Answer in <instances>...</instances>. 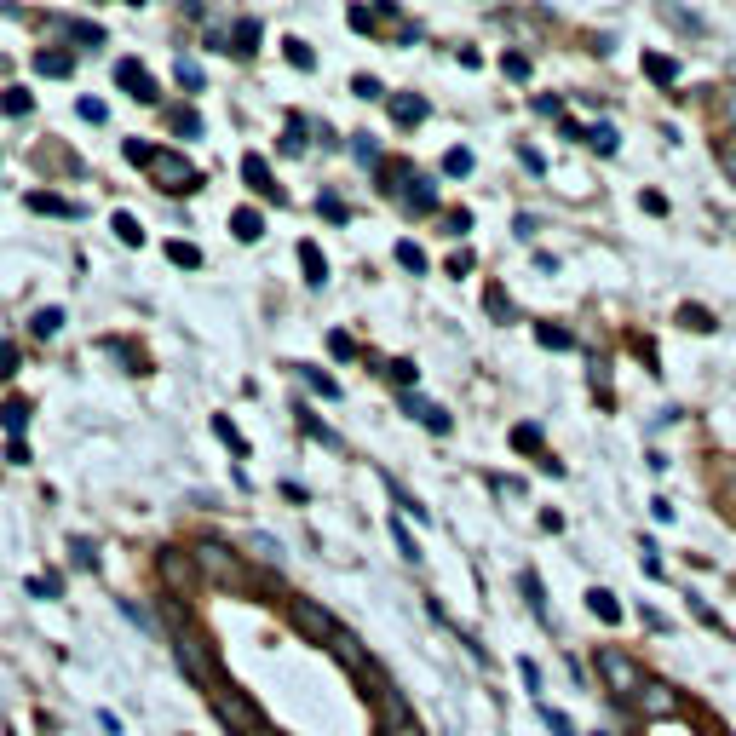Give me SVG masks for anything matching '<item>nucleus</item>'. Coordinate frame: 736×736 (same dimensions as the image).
I'll return each instance as SVG.
<instances>
[{"label":"nucleus","instance_id":"nucleus-1","mask_svg":"<svg viewBox=\"0 0 736 736\" xmlns=\"http://www.w3.org/2000/svg\"><path fill=\"white\" fill-rule=\"evenodd\" d=\"M161 621H167V633H173V650H179V662H184V673L196 679V685H219V662H213V650L202 644V633L190 627V616H184L179 604H161Z\"/></svg>","mask_w":736,"mask_h":736},{"label":"nucleus","instance_id":"nucleus-2","mask_svg":"<svg viewBox=\"0 0 736 736\" xmlns=\"http://www.w3.org/2000/svg\"><path fill=\"white\" fill-rule=\"evenodd\" d=\"M368 696H374V708H380V736H426V731H420V719L409 713V702H403V690H397V685L374 679V685H368Z\"/></svg>","mask_w":736,"mask_h":736},{"label":"nucleus","instance_id":"nucleus-3","mask_svg":"<svg viewBox=\"0 0 736 736\" xmlns=\"http://www.w3.org/2000/svg\"><path fill=\"white\" fill-rule=\"evenodd\" d=\"M196 570H202L207 581H219V587H248V570H242V558H236L225 541H213V535H207L202 547H196Z\"/></svg>","mask_w":736,"mask_h":736},{"label":"nucleus","instance_id":"nucleus-4","mask_svg":"<svg viewBox=\"0 0 736 736\" xmlns=\"http://www.w3.org/2000/svg\"><path fill=\"white\" fill-rule=\"evenodd\" d=\"M288 621H294V627H299V633H305L311 644H328V650H334V639L345 633V627L328 616V610H322L317 598H288Z\"/></svg>","mask_w":736,"mask_h":736},{"label":"nucleus","instance_id":"nucleus-5","mask_svg":"<svg viewBox=\"0 0 736 736\" xmlns=\"http://www.w3.org/2000/svg\"><path fill=\"white\" fill-rule=\"evenodd\" d=\"M150 179H156L161 190H173V196H190V190L202 184V173H196V161L179 156V150H156V156H150Z\"/></svg>","mask_w":736,"mask_h":736},{"label":"nucleus","instance_id":"nucleus-6","mask_svg":"<svg viewBox=\"0 0 736 736\" xmlns=\"http://www.w3.org/2000/svg\"><path fill=\"white\" fill-rule=\"evenodd\" d=\"M598 673H604V685L616 690L621 702H633V696L644 690V673H639V662H633V656H621L616 644H604V650H598Z\"/></svg>","mask_w":736,"mask_h":736},{"label":"nucleus","instance_id":"nucleus-7","mask_svg":"<svg viewBox=\"0 0 736 736\" xmlns=\"http://www.w3.org/2000/svg\"><path fill=\"white\" fill-rule=\"evenodd\" d=\"M156 570H161V581L173 587V598H190L196 593V552H179V547H161V558H156Z\"/></svg>","mask_w":736,"mask_h":736},{"label":"nucleus","instance_id":"nucleus-8","mask_svg":"<svg viewBox=\"0 0 736 736\" xmlns=\"http://www.w3.org/2000/svg\"><path fill=\"white\" fill-rule=\"evenodd\" d=\"M115 87H127L138 104H156V98H161L156 81H150V69L138 64V58H121V64H115Z\"/></svg>","mask_w":736,"mask_h":736},{"label":"nucleus","instance_id":"nucleus-9","mask_svg":"<svg viewBox=\"0 0 736 736\" xmlns=\"http://www.w3.org/2000/svg\"><path fill=\"white\" fill-rule=\"evenodd\" d=\"M397 403H403V414H414V420H420L426 432H437V437H449V432H455V420H449V414L437 409V403H426L420 391H403Z\"/></svg>","mask_w":736,"mask_h":736},{"label":"nucleus","instance_id":"nucleus-10","mask_svg":"<svg viewBox=\"0 0 736 736\" xmlns=\"http://www.w3.org/2000/svg\"><path fill=\"white\" fill-rule=\"evenodd\" d=\"M242 179H248L253 190L265 196V202H276V207L288 202V190H282V184L271 179V161H265V156H253V150H248V156H242Z\"/></svg>","mask_w":736,"mask_h":736},{"label":"nucleus","instance_id":"nucleus-11","mask_svg":"<svg viewBox=\"0 0 736 736\" xmlns=\"http://www.w3.org/2000/svg\"><path fill=\"white\" fill-rule=\"evenodd\" d=\"M633 708H639L644 719H662V713H673V708H679V696H673V690H667L662 679H644V690L633 696Z\"/></svg>","mask_w":736,"mask_h":736},{"label":"nucleus","instance_id":"nucleus-12","mask_svg":"<svg viewBox=\"0 0 736 736\" xmlns=\"http://www.w3.org/2000/svg\"><path fill=\"white\" fill-rule=\"evenodd\" d=\"M432 115V104L420 98V92H391V121H403V127H420Z\"/></svg>","mask_w":736,"mask_h":736},{"label":"nucleus","instance_id":"nucleus-13","mask_svg":"<svg viewBox=\"0 0 736 736\" xmlns=\"http://www.w3.org/2000/svg\"><path fill=\"white\" fill-rule=\"evenodd\" d=\"M397 196H403V207H409V213H432V207H437V184L432 179H409Z\"/></svg>","mask_w":736,"mask_h":736},{"label":"nucleus","instance_id":"nucleus-14","mask_svg":"<svg viewBox=\"0 0 736 736\" xmlns=\"http://www.w3.org/2000/svg\"><path fill=\"white\" fill-rule=\"evenodd\" d=\"M230 236H236V242H259V236H265V213L236 207V213H230Z\"/></svg>","mask_w":736,"mask_h":736},{"label":"nucleus","instance_id":"nucleus-15","mask_svg":"<svg viewBox=\"0 0 736 736\" xmlns=\"http://www.w3.org/2000/svg\"><path fill=\"white\" fill-rule=\"evenodd\" d=\"M299 265H305V282H311V288H328V259H322L317 242H299Z\"/></svg>","mask_w":736,"mask_h":736},{"label":"nucleus","instance_id":"nucleus-16","mask_svg":"<svg viewBox=\"0 0 736 736\" xmlns=\"http://www.w3.org/2000/svg\"><path fill=\"white\" fill-rule=\"evenodd\" d=\"M587 610H593L604 627H616V621H621V598L610 593V587H593V593H587Z\"/></svg>","mask_w":736,"mask_h":736},{"label":"nucleus","instance_id":"nucleus-17","mask_svg":"<svg viewBox=\"0 0 736 736\" xmlns=\"http://www.w3.org/2000/svg\"><path fill=\"white\" fill-rule=\"evenodd\" d=\"M644 75H650L656 87H673V81H679V58H662V52H644Z\"/></svg>","mask_w":736,"mask_h":736},{"label":"nucleus","instance_id":"nucleus-18","mask_svg":"<svg viewBox=\"0 0 736 736\" xmlns=\"http://www.w3.org/2000/svg\"><path fill=\"white\" fill-rule=\"evenodd\" d=\"M29 207H35V213H52V219H75V213H81L75 202L52 196V190H35V196H29Z\"/></svg>","mask_w":736,"mask_h":736},{"label":"nucleus","instance_id":"nucleus-19","mask_svg":"<svg viewBox=\"0 0 736 736\" xmlns=\"http://www.w3.org/2000/svg\"><path fill=\"white\" fill-rule=\"evenodd\" d=\"M299 380L317 391V397H340V380H334V374H322V368H311V363H299Z\"/></svg>","mask_w":736,"mask_h":736},{"label":"nucleus","instance_id":"nucleus-20","mask_svg":"<svg viewBox=\"0 0 736 736\" xmlns=\"http://www.w3.org/2000/svg\"><path fill=\"white\" fill-rule=\"evenodd\" d=\"M535 340L547 345V351H570L575 334H570V328H558V322H535Z\"/></svg>","mask_w":736,"mask_h":736},{"label":"nucleus","instance_id":"nucleus-21","mask_svg":"<svg viewBox=\"0 0 736 736\" xmlns=\"http://www.w3.org/2000/svg\"><path fill=\"white\" fill-rule=\"evenodd\" d=\"M167 127H173L179 138H196V133H202V115L184 110V104H173V110H167Z\"/></svg>","mask_w":736,"mask_h":736},{"label":"nucleus","instance_id":"nucleus-22","mask_svg":"<svg viewBox=\"0 0 736 736\" xmlns=\"http://www.w3.org/2000/svg\"><path fill=\"white\" fill-rule=\"evenodd\" d=\"M524 598H529V610L541 621H552V610H547V587H541V575L535 570H524Z\"/></svg>","mask_w":736,"mask_h":736},{"label":"nucleus","instance_id":"nucleus-23","mask_svg":"<svg viewBox=\"0 0 736 736\" xmlns=\"http://www.w3.org/2000/svg\"><path fill=\"white\" fill-rule=\"evenodd\" d=\"M213 432H219V443H225L230 455H248V437L230 426V414H213Z\"/></svg>","mask_w":736,"mask_h":736},{"label":"nucleus","instance_id":"nucleus-24","mask_svg":"<svg viewBox=\"0 0 736 736\" xmlns=\"http://www.w3.org/2000/svg\"><path fill=\"white\" fill-rule=\"evenodd\" d=\"M587 144H593L598 156H616V150H621V138H616V127H610V121H598V127H587Z\"/></svg>","mask_w":736,"mask_h":736},{"label":"nucleus","instance_id":"nucleus-25","mask_svg":"<svg viewBox=\"0 0 736 736\" xmlns=\"http://www.w3.org/2000/svg\"><path fill=\"white\" fill-rule=\"evenodd\" d=\"M29 328H35V340H52V334L64 328V311H58V305H41V311H35V322H29Z\"/></svg>","mask_w":736,"mask_h":736},{"label":"nucleus","instance_id":"nucleus-26","mask_svg":"<svg viewBox=\"0 0 736 736\" xmlns=\"http://www.w3.org/2000/svg\"><path fill=\"white\" fill-rule=\"evenodd\" d=\"M391 541H397V552H403L409 564H420V558H426V552H420V541L409 535V524H403V518H391Z\"/></svg>","mask_w":736,"mask_h":736},{"label":"nucleus","instance_id":"nucleus-27","mask_svg":"<svg viewBox=\"0 0 736 736\" xmlns=\"http://www.w3.org/2000/svg\"><path fill=\"white\" fill-rule=\"evenodd\" d=\"M35 69L41 75H75V58L69 52H35Z\"/></svg>","mask_w":736,"mask_h":736},{"label":"nucleus","instance_id":"nucleus-28","mask_svg":"<svg viewBox=\"0 0 736 736\" xmlns=\"http://www.w3.org/2000/svg\"><path fill=\"white\" fill-rule=\"evenodd\" d=\"M386 483H391V478H386ZM391 501L403 506V518H414V524H426V518H432V512H426V506L414 501V495L403 489V483H391Z\"/></svg>","mask_w":736,"mask_h":736},{"label":"nucleus","instance_id":"nucleus-29","mask_svg":"<svg viewBox=\"0 0 736 736\" xmlns=\"http://www.w3.org/2000/svg\"><path fill=\"white\" fill-rule=\"evenodd\" d=\"M110 225H115V236H121V242H127V248H144V225H138L133 213H115Z\"/></svg>","mask_w":736,"mask_h":736},{"label":"nucleus","instance_id":"nucleus-30","mask_svg":"<svg viewBox=\"0 0 736 736\" xmlns=\"http://www.w3.org/2000/svg\"><path fill=\"white\" fill-rule=\"evenodd\" d=\"M167 259L179 271H202V248H190V242H167Z\"/></svg>","mask_w":736,"mask_h":736},{"label":"nucleus","instance_id":"nucleus-31","mask_svg":"<svg viewBox=\"0 0 736 736\" xmlns=\"http://www.w3.org/2000/svg\"><path fill=\"white\" fill-rule=\"evenodd\" d=\"M380 374H386V380H397V386H403V391H414V374H420V368H414L409 357H391V363L380 368Z\"/></svg>","mask_w":736,"mask_h":736},{"label":"nucleus","instance_id":"nucleus-32","mask_svg":"<svg viewBox=\"0 0 736 736\" xmlns=\"http://www.w3.org/2000/svg\"><path fill=\"white\" fill-rule=\"evenodd\" d=\"M512 449H518V455H535V449H541V426H512Z\"/></svg>","mask_w":736,"mask_h":736},{"label":"nucleus","instance_id":"nucleus-33","mask_svg":"<svg viewBox=\"0 0 736 736\" xmlns=\"http://www.w3.org/2000/svg\"><path fill=\"white\" fill-rule=\"evenodd\" d=\"M0 110H6V115H29V110H35V98H29L23 87H6V92H0Z\"/></svg>","mask_w":736,"mask_h":736},{"label":"nucleus","instance_id":"nucleus-34","mask_svg":"<svg viewBox=\"0 0 736 736\" xmlns=\"http://www.w3.org/2000/svg\"><path fill=\"white\" fill-rule=\"evenodd\" d=\"M0 420H6V432H18V437H23V426H29V403H23V397H12V403L0 409Z\"/></svg>","mask_w":736,"mask_h":736},{"label":"nucleus","instance_id":"nucleus-35","mask_svg":"<svg viewBox=\"0 0 736 736\" xmlns=\"http://www.w3.org/2000/svg\"><path fill=\"white\" fill-rule=\"evenodd\" d=\"M483 305H489L501 322H512V299H506V288H495V282H489V288H483Z\"/></svg>","mask_w":736,"mask_h":736},{"label":"nucleus","instance_id":"nucleus-36","mask_svg":"<svg viewBox=\"0 0 736 736\" xmlns=\"http://www.w3.org/2000/svg\"><path fill=\"white\" fill-rule=\"evenodd\" d=\"M679 322H685L690 334H708V328H713V317L702 311V305H679Z\"/></svg>","mask_w":736,"mask_h":736},{"label":"nucleus","instance_id":"nucleus-37","mask_svg":"<svg viewBox=\"0 0 736 736\" xmlns=\"http://www.w3.org/2000/svg\"><path fill=\"white\" fill-rule=\"evenodd\" d=\"M259 46V18H236V52H253Z\"/></svg>","mask_w":736,"mask_h":736},{"label":"nucleus","instance_id":"nucleus-38","mask_svg":"<svg viewBox=\"0 0 736 736\" xmlns=\"http://www.w3.org/2000/svg\"><path fill=\"white\" fill-rule=\"evenodd\" d=\"M397 265H403V271H426V253H420V242H397Z\"/></svg>","mask_w":736,"mask_h":736},{"label":"nucleus","instance_id":"nucleus-39","mask_svg":"<svg viewBox=\"0 0 736 736\" xmlns=\"http://www.w3.org/2000/svg\"><path fill=\"white\" fill-rule=\"evenodd\" d=\"M443 173H449V179H466V173H472V150H449V156H443Z\"/></svg>","mask_w":736,"mask_h":736},{"label":"nucleus","instance_id":"nucleus-40","mask_svg":"<svg viewBox=\"0 0 736 736\" xmlns=\"http://www.w3.org/2000/svg\"><path fill=\"white\" fill-rule=\"evenodd\" d=\"M69 558H75L81 570H98V547H92V541H81V535L69 541Z\"/></svg>","mask_w":736,"mask_h":736},{"label":"nucleus","instance_id":"nucleus-41","mask_svg":"<svg viewBox=\"0 0 736 736\" xmlns=\"http://www.w3.org/2000/svg\"><path fill=\"white\" fill-rule=\"evenodd\" d=\"M317 213L328 219V225H345V219H351V207H345L340 196H322V202H317Z\"/></svg>","mask_w":736,"mask_h":736},{"label":"nucleus","instance_id":"nucleus-42","mask_svg":"<svg viewBox=\"0 0 736 736\" xmlns=\"http://www.w3.org/2000/svg\"><path fill=\"white\" fill-rule=\"evenodd\" d=\"M328 351H334L340 363H351V357H357V340H351L345 328H334V334H328Z\"/></svg>","mask_w":736,"mask_h":736},{"label":"nucleus","instance_id":"nucleus-43","mask_svg":"<svg viewBox=\"0 0 736 736\" xmlns=\"http://www.w3.org/2000/svg\"><path fill=\"white\" fill-rule=\"evenodd\" d=\"M288 64H294V69H317V52L294 35V41H288Z\"/></svg>","mask_w":736,"mask_h":736},{"label":"nucleus","instance_id":"nucleus-44","mask_svg":"<svg viewBox=\"0 0 736 736\" xmlns=\"http://www.w3.org/2000/svg\"><path fill=\"white\" fill-rule=\"evenodd\" d=\"M248 552H259L265 564H282V547H276V535H253V541H248Z\"/></svg>","mask_w":736,"mask_h":736},{"label":"nucleus","instance_id":"nucleus-45","mask_svg":"<svg viewBox=\"0 0 736 736\" xmlns=\"http://www.w3.org/2000/svg\"><path fill=\"white\" fill-rule=\"evenodd\" d=\"M121 150H127V161H133V167H150V156H156V144H144V138H127Z\"/></svg>","mask_w":736,"mask_h":736},{"label":"nucleus","instance_id":"nucleus-46","mask_svg":"<svg viewBox=\"0 0 736 736\" xmlns=\"http://www.w3.org/2000/svg\"><path fill=\"white\" fill-rule=\"evenodd\" d=\"M299 426H305V432L317 437V443H340V437L328 432V426H322V420H317V414H311V409H299Z\"/></svg>","mask_w":736,"mask_h":736},{"label":"nucleus","instance_id":"nucleus-47","mask_svg":"<svg viewBox=\"0 0 736 736\" xmlns=\"http://www.w3.org/2000/svg\"><path fill=\"white\" fill-rule=\"evenodd\" d=\"M173 75H179V87H190V92H202V69L190 64V58H179V64H173Z\"/></svg>","mask_w":736,"mask_h":736},{"label":"nucleus","instance_id":"nucleus-48","mask_svg":"<svg viewBox=\"0 0 736 736\" xmlns=\"http://www.w3.org/2000/svg\"><path fill=\"white\" fill-rule=\"evenodd\" d=\"M541 719H547V731H552V736H575L570 713H558V708H541Z\"/></svg>","mask_w":736,"mask_h":736},{"label":"nucleus","instance_id":"nucleus-49","mask_svg":"<svg viewBox=\"0 0 736 736\" xmlns=\"http://www.w3.org/2000/svg\"><path fill=\"white\" fill-rule=\"evenodd\" d=\"M305 150V121H288V138H282V156H299Z\"/></svg>","mask_w":736,"mask_h":736},{"label":"nucleus","instance_id":"nucleus-50","mask_svg":"<svg viewBox=\"0 0 736 736\" xmlns=\"http://www.w3.org/2000/svg\"><path fill=\"white\" fill-rule=\"evenodd\" d=\"M443 225H449V236H466V230H472V213H466V207H449Z\"/></svg>","mask_w":736,"mask_h":736},{"label":"nucleus","instance_id":"nucleus-51","mask_svg":"<svg viewBox=\"0 0 736 736\" xmlns=\"http://www.w3.org/2000/svg\"><path fill=\"white\" fill-rule=\"evenodd\" d=\"M12 374H18V345L0 340V380H12Z\"/></svg>","mask_w":736,"mask_h":736},{"label":"nucleus","instance_id":"nucleus-52","mask_svg":"<svg viewBox=\"0 0 736 736\" xmlns=\"http://www.w3.org/2000/svg\"><path fill=\"white\" fill-rule=\"evenodd\" d=\"M506 75H512V81H529V58H524V52H506Z\"/></svg>","mask_w":736,"mask_h":736},{"label":"nucleus","instance_id":"nucleus-53","mask_svg":"<svg viewBox=\"0 0 736 736\" xmlns=\"http://www.w3.org/2000/svg\"><path fill=\"white\" fill-rule=\"evenodd\" d=\"M29 593H35V598H58V581H52V575H29Z\"/></svg>","mask_w":736,"mask_h":736},{"label":"nucleus","instance_id":"nucleus-54","mask_svg":"<svg viewBox=\"0 0 736 736\" xmlns=\"http://www.w3.org/2000/svg\"><path fill=\"white\" fill-rule=\"evenodd\" d=\"M351 92H357V98H386V92H380V81H374V75H357V81H351Z\"/></svg>","mask_w":736,"mask_h":736},{"label":"nucleus","instance_id":"nucleus-55","mask_svg":"<svg viewBox=\"0 0 736 736\" xmlns=\"http://www.w3.org/2000/svg\"><path fill=\"white\" fill-rule=\"evenodd\" d=\"M69 35H75V41H87V46L104 41V35H98V23H69Z\"/></svg>","mask_w":736,"mask_h":736},{"label":"nucleus","instance_id":"nucleus-56","mask_svg":"<svg viewBox=\"0 0 736 736\" xmlns=\"http://www.w3.org/2000/svg\"><path fill=\"white\" fill-rule=\"evenodd\" d=\"M518 161H524L529 173H547V156H541V150H529V144H524V150H518Z\"/></svg>","mask_w":736,"mask_h":736},{"label":"nucleus","instance_id":"nucleus-57","mask_svg":"<svg viewBox=\"0 0 736 736\" xmlns=\"http://www.w3.org/2000/svg\"><path fill=\"white\" fill-rule=\"evenodd\" d=\"M719 167L736 179V138H725V144H719Z\"/></svg>","mask_w":736,"mask_h":736},{"label":"nucleus","instance_id":"nucleus-58","mask_svg":"<svg viewBox=\"0 0 736 736\" xmlns=\"http://www.w3.org/2000/svg\"><path fill=\"white\" fill-rule=\"evenodd\" d=\"M719 115H725V127H731V138H736V92H725V98H719Z\"/></svg>","mask_w":736,"mask_h":736},{"label":"nucleus","instance_id":"nucleus-59","mask_svg":"<svg viewBox=\"0 0 736 736\" xmlns=\"http://www.w3.org/2000/svg\"><path fill=\"white\" fill-rule=\"evenodd\" d=\"M644 552V575H650V581H662V558H656V547H639Z\"/></svg>","mask_w":736,"mask_h":736},{"label":"nucleus","instance_id":"nucleus-60","mask_svg":"<svg viewBox=\"0 0 736 736\" xmlns=\"http://www.w3.org/2000/svg\"><path fill=\"white\" fill-rule=\"evenodd\" d=\"M650 518H656V524H673V506H667V495H656V501H650Z\"/></svg>","mask_w":736,"mask_h":736},{"label":"nucleus","instance_id":"nucleus-61","mask_svg":"<svg viewBox=\"0 0 736 736\" xmlns=\"http://www.w3.org/2000/svg\"><path fill=\"white\" fill-rule=\"evenodd\" d=\"M639 207H644V213H667V196H656V190H644V196H639Z\"/></svg>","mask_w":736,"mask_h":736},{"label":"nucleus","instance_id":"nucleus-62","mask_svg":"<svg viewBox=\"0 0 736 736\" xmlns=\"http://www.w3.org/2000/svg\"><path fill=\"white\" fill-rule=\"evenodd\" d=\"M518 673H524V685H529V690H541V667L529 662V656H524V662H518Z\"/></svg>","mask_w":736,"mask_h":736},{"label":"nucleus","instance_id":"nucleus-63","mask_svg":"<svg viewBox=\"0 0 736 736\" xmlns=\"http://www.w3.org/2000/svg\"><path fill=\"white\" fill-rule=\"evenodd\" d=\"M248 736H282V731H276V725H253Z\"/></svg>","mask_w":736,"mask_h":736}]
</instances>
